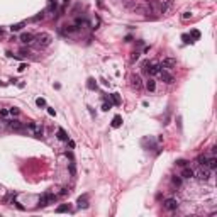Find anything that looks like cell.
<instances>
[{
	"label": "cell",
	"mask_w": 217,
	"mask_h": 217,
	"mask_svg": "<svg viewBox=\"0 0 217 217\" xmlns=\"http://www.w3.org/2000/svg\"><path fill=\"white\" fill-rule=\"evenodd\" d=\"M58 138L61 139V141H68V134L65 132V129H61V127L58 129Z\"/></svg>",
	"instance_id": "cell-20"
},
{
	"label": "cell",
	"mask_w": 217,
	"mask_h": 217,
	"mask_svg": "<svg viewBox=\"0 0 217 217\" xmlns=\"http://www.w3.org/2000/svg\"><path fill=\"white\" fill-rule=\"evenodd\" d=\"M51 36L48 34V32H41V34H38V36H34V41H32V44L36 46V48H39V49H42V48H48L51 44Z\"/></svg>",
	"instance_id": "cell-1"
},
{
	"label": "cell",
	"mask_w": 217,
	"mask_h": 217,
	"mask_svg": "<svg viewBox=\"0 0 217 217\" xmlns=\"http://www.w3.org/2000/svg\"><path fill=\"white\" fill-rule=\"evenodd\" d=\"M182 39H183V42H185V44H193V41H192V38H190L188 34H183V36H182Z\"/></svg>",
	"instance_id": "cell-24"
},
{
	"label": "cell",
	"mask_w": 217,
	"mask_h": 217,
	"mask_svg": "<svg viewBox=\"0 0 217 217\" xmlns=\"http://www.w3.org/2000/svg\"><path fill=\"white\" fill-rule=\"evenodd\" d=\"M24 26H26V22H17V24H14V26L10 27V31H12V32H17V31H20Z\"/></svg>",
	"instance_id": "cell-19"
},
{
	"label": "cell",
	"mask_w": 217,
	"mask_h": 217,
	"mask_svg": "<svg viewBox=\"0 0 217 217\" xmlns=\"http://www.w3.org/2000/svg\"><path fill=\"white\" fill-rule=\"evenodd\" d=\"M173 183H175L177 187H180V185H182V177H173Z\"/></svg>",
	"instance_id": "cell-29"
},
{
	"label": "cell",
	"mask_w": 217,
	"mask_h": 217,
	"mask_svg": "<svg viewBox=\"0 0 217 217\" xmlns=\"http://www.w3.org/2000/svg\"><path fill=\"white\" fill-rule=\"evenodd\" d=\"M70 171H71V175H75L77 171H75V165L73 163H70Z\"/></svg>",
	"instance_id": "cell-35"
},
{
	"label": "cell",
	"mask_w": 217,
	"mask_h": 217,
	"mask_svg": "<svg viewBox=\"0 0 217 217\" xmlns=\"http://www.w3.org/2000/svg\"><path fill=\"white\" fill-rule=\"evenodd\" d=\"M36 104H38V107H46V100H44V99H38V100H36Z\"/></svg>",
	"instance_id": "cell-28"
},
{
	"label": "cell",
	"mask_w": 217,
	"mask_h": 217,
	"mask_svg": "<svg viewBox=\"0 0 217 217\" xmlns=\"http://www.w3.org/2000/svg\"><path fill=\"white\" fill-rule=\"evenodd\" d=\"M175 66H177V59L175 58H166L159 63V68L161 70H173Z\"/></svg>",
	"instance_id": "cell-4"
},
{
	"label": "cell",
	"mask_w": 217,
	"mask_h": 217,
	"mask_svg": "<svg viewBox=\"0 0 217 217\" xmlns=\"http://www.w3.org/2000/svg\"><path fill=\"white\" fill-rule=\"evenodd\" d=\"M207 156H198L197 161H198V165H202V166H205V163H207Z\"/></svg>",
	"instance_id": "cell-25"
},
{
	"label": "cell",
	"mask_w": 217,
	"mask_h": 217,
	"mask_svg": "<svg viewBox=\"0 0 217 217\" xmlns=\"http://www.w3.org/2000/svg\"><path fill=\"white\" fill-rule=\"evenodd\" d=\"M77 204H78L80 209H88V195H83V197H80L77 200Z\"/></svg>",
	"instance_id": "cell-13"
},
{
	"label": "cell",
	"mask_w": 217,
	"mask_h": 217,
	"mask_svg": "<svg viewBox=\"0 0 217 217\" xmlns=\"http://www.w3.org/2000/svg\"><path fill=\"white\" fill-rule=\"evenodd\" d=\"M143 70H144L148 75H151V77L159 75V71H161L158 63H149V61H144V63H143Z\"/></svg>",
	"instance_id": "cell-2"
},
{
	"label": "cell",
	"mask_w": 217,
	"mask_h": 217,
	"mask_svg": "<svg viewBox=\"0 0 217 217\" xmlns=\"http://www.w3.org/2000/svg\"><path fill=\"white\" fill-rule=\"evenodd\" d=\"M210 173H212V170H210V168L202 166L197 173H195V177H197L198 180H204V182H205V180H209V178H210Z\"/></svg>",
	"instance_id": "cell-3"
},
{
	"label": "cell",
	"mask_w": 217,
	"mask_h": 217,
	"mask_svg": "<svg viewBox=\"0 0 217 217\" xmlns=\"http://www.w3.org/2000/svg\"><path fill=\"white\" fill-rule=\"evenodd\" d=\"M87 87H88V90H95L97 88V81L93 78H88L87 80Z\"/></svg>",
	"instance_id": "cell-21"
},
{
	"label": "cell",
	"mask_w": 217,
	"mask_h": 217,
	"mask_svg": "<svg viewBox=\"0 0 217 217\" xmlns=\"http://www.w3.org/2000/svg\"><path fill=\"white\" fill-rule=\"evenodd\" d=\"M110 97H112V104H114V105H120V97H119V93H112Z\"/></svg>",
	"instance_id": "cell-22"
},
{
	"label": "cell",
	"mask_w": 217,
	"mask_h": 217,
	"mask_svg": "<svg viewBox=\"0 0 217 217\" xmlns=\"http://www.w3.org/2000/svg\"><path fill=\"white\" fill-rule=\"evenodd\" d=\"M54 195H49V193H46V195H42V197H39V205L41 207H46L48 204H51L53 200H54Z\"/></svg>",
	"instance_id": "cell-8"
},
{
	"label": "cell",
	"mask_w": 217,
	"mask_h": 217,
	"mask_svg": "<svg viewBox=\"0 0 217 217\" xmlns=\"http://www.w3.org/2000/svg\"><path fill=\"white\" fill-rule=\"evenodd\" d=\"M195 177V171L192 170V168L188 166H183V171H182V178H187V180H190V178Z\"/></svg>",
	"instance_id": "cell-11"
},
{
	"label": "cell",
	"mask_w": 217,
	"mask_h": 217,
	"mask_svg": "<svg viewBox=\"0 0 217 217\" xmlns=\"http://www.w3.org/2000/svg\"><path fill=\"white\" fill-rule=\"evenodd\" d=\"M9 127L12 129V131H22V127H24V124L20 122V120H12L9 124Z\"/></svg>",
	"instance_id": "cell-14"
},
{
	"label": "cell",
	"mask_w": 217,
	"mask_h": 217,
	"mask_svg": "<svg viewBox=\"0 0 217 217\" xmlns=\"http://www.w3.org/2000/svg\"><path fill=\"white\" fill-rule=\"evenodd\" d=\"M187 163H188V161H185V159H178V161H177L178 166H187Z\"/></svg>",
	"instance_id": "cell-32"
},
{
	"label": "cell",
	"mask_w": 217,
	"mask_h": 217,
	"mask_svg": "<svg viewBox=\"0 0 217 217\" xmlns=\"http://www.w3.org/2000/svg\"><path fill=\"white\" fill-rule=\"evenodd\" d=\"M9 115V110L7 109H0V117H7Z\"/></svg>",
	"instance_id": "cell-30"
},
{
	"label": "cell",
	"mask_w": 217,
	"mask_h": 217,
	"mask_svg": "<svg viewBox=\"0 0 217 217\" xmlns=\"http://www.w3.org/2000/svg\"><path fill=\"white\" fill-rule=\"evenodd\" d=\"M70 210H71V207H70L68 204H61V205H58V207H56V212H58V214H63V212H70Z\"/></svg>",
	"instance_id": "cell-15"
},
{
	"label": "cell",
	"mask_w": 217,
	"mask_h": 217,
	"mask_svg": "<svg viewBox=\"0 0 217 217\" xmlns=\"http://www.w3.org/2000/svg\"><path fill=\"white\" fill-rule=\"evenodd\" d=\"M205 166L210 168V170H216V168H217V159L216 158H209L207 163H205Z\"/></svg>",
	"instance_id": "cell-18"
},
{
	"label": "cell",
	"mask_w": 217,
	"mask_h": 217,
	"mask_svg": "<svg viewBox=\"0 0 217 217\" xmlns=\"http://www.w3.org/2000/svg\"><path fill=\"white\" fill-rule=\"evenodd\" d=\"M182 17H183L185 20L190 19V17H192V12H183V15H182Z\"/></svg>",
	"instance_id": "cell-33"
},
{
	"label": "cell",
	"mask_w": 217,
	"mask_h": 217,
	"mask_svg": "<svg viewBox=\"0 0 217 217\" xmlns=\"http://www.w3.org/2000/svg\"><path fill=\"white\" fill-rule=\"evenodd\" d=\"M48 114H49V115H56V110L51 109V107H48Z\"/></svg>",
	"instance_id": "cell-34"
},
{
	"label": "cell",
	"mask_w": 217,
	"mask_h": 217,
	"mask_svg": "<svg viewBox=\"0 0 217 217\" xmlns=\"http://www.w3.org/2000/svg\"><path fill=\"white\" fill-rule=\"evenodd\" d=\"M131 85H132V88L141 90V88H143V81H141V77H139V75H131Z\"/></svg>",
	"instance_id": "cell-6"
},
{
	"label": "cell",
	"mask_w": 217,
	"mask_h": 217,
	"mask_svg": "<svg viewBox=\"0 0 217 217\" xmlns=\"http://www.w3.org/2000/svg\"><path fill=\"white\" fill-rule=\"evenodd\" d=\"M159 77H161V80H163L165 83H168V85L175 81L173 75H171V73H168V71H165V70H161V71H159Z\"/></svg>",
	"instance_id": "cell-9"
},
{
	"label": "cell",
	"mask_w": 217,
	"mask_h": 217,
	"mask_svg": "<svg viewBox=\"0 0 217 217\" xmlns=\"http://www.w3.org/2000/svg\"><path fill=\"white\" fill-rule=\"evenodd\" d=\"M138 58H139V53H138V51H134V53H132V61H136Z\"/></svg>",
	"instance_id": "cell-36"
},
{
	"label": "cell",
	"mask_w": 217,
	"mask_h": 217,
	"mask_svg": "<svg viewBox=\"0 0 217 217\" xmlns=\"http://www.w3.org/2000/svg\"><path fill=\"white\" fill-rule=\"evenodd\" d=\"M110 107H112V104H110V102H104V105H102V110H109Z\"/></svg>",
	"instance_id": "cell-31"
},
{
	"label": "cell",
	"mask_w": 217,
	"mask_h": 217,
	"mask_svg": "<svg viewBox=\"0 0 217 217\" xmlns=\"http://www.w3.org/2000/svg\"><path fill=\"white\" fill-rule=\"evenodd\" d=\"M173 2H175V0H166V2H165L161 7H159V14H166L168 10L173 7Z\"/></svg>",
	"instance_id": "cell-12"
},
{
	"label": "cell",
	"mask_w": 217,
	"mask_h": 217,
	"mask_svg": "<svg viewBox=\"0 0 217 217\" xmlns=\"http://www.w3.org/2000/svg\"><path fill=\"white\" fill-rule=\"evenodd\" d=\"M2 34H3V31H2V29H0V36H2Z\"/></svg>",
	"instance_id": "cell-38"
},
{
	"label": "cell",
	"mask_w": 217,
	"mask_h": 217,
	"mask_svg": "<svg viewBox=\"0 0 217 217\" xmlns=\"http://www.w3.org/2000/svg\"><path fill=\"white\" fill-rule=\"evenodd\" d=\"M165 209H166V210H177L178 200L177 198H166V200H165Z\"/></svg>",
	"instance_id": "cell-7"
},
{
	"label": "cell",
	"mask_w": 217,
	"mask_h": 217,
	"mask_svg": "<svg viewBox=\"0 0 217 217\" xmlns=\"http://www.w3.org/2000/svg\"><path fill=\"white\" fill-rule=\"evenodd\" d=\"M77 31H78V27H77V26H66L65 32H77Z\"/></svg>",
	"instance_id": "cell-26"
},
{
	"label": "cell",
	"mask_w": 217,
	"mask_h": 217,
	"mask_svg": "<svg viewBox=\"0 0 217 217\" xmlns=\"http://www.w3.org/2000/svg\"><path fill=\"white\" fill-rule=\"evenodd\" d=\"M70 190L68 188H63V190H61V192H59V195H66V193H68Z\"/></svg>",
	"instance_id": "cell-37"
},
{
	"label": "cell",
	"mask_w": 217,
	"mask_h": 217,
	"mask_svg": "<svg viewBox=\"0 0 217 217\" xmlns=\"http://www.w3.org/2000/svg\"><path fill=\"white\" fill-rule=\"evenodd\" d=\"M146 88H148L149 92H154V90H156V81L153 78H149L148 81H146Z\"/></svg>",
	"instance_id": "cell-17"
},
{
	"label": "cell",
	"mask_w": 217,
	"mask_h": 217,
	"mask_svg": "<svg viewBox=\"0 0 217 217\" xmlns=\"http://www.w3.org/2000/svg\"><path fill=\"white\" fill-rule=\"evenodd\" d=\"M9 114H10V115H19L20 110H19V109H15V107H12V109H9Z\"/></svg>",
	"instance_id": "cell-27"
},
{
	"label": "cell",
	"mask_w": 217,
	"mask_h": 217,
	"mask_svg": "<svg viewBox=\"0 0 217 217\" xmlns=\"http://www.w3.org/2000/svg\"><path fill=\"white\" fill-rule=\"evenodd\" d=\"M20 41H22L24 44H32V41H34V34H31V32H24V34H20Z\"/></svg>",
	"instance_id": "cell-10"
},
{
	"label": "cell",
	"mask_w": 217,
	"mask_h": 217,
	"mask_svg": "<svg viewBox=\"0 0 217 217\" xmlns=\"http://www.w3.org/2000/svg\"><path fill=\"white\" fill-rule=\"evenodd\" d=\"M27 131L29 132H32V136H36V138H41L42 136V126H39V124H27Z\"/></svg>",
	"instance_id": "cell-5"
},
{
	"label": "cell",
	"mask_w": 217,
	"mask_h": 217,
	"mask_svg": "<svg viewBox=\"0 0 217 217\" xmlns=\"http://www.w3.org/2000/svg\"><path fill=\"white\" fill-rule=\"evenodd\" d=\"M120 126H122V117H120V115H115V117L112 119V127L117 129V127H120Z\"/></svg>",
	"instance_id": "cell-16"
},
{
	"label": "cell",
	"mask_w": 217,
	"mask_h": 217,
	"mask_svg": "<svg viewBox=\"0 0 217 217\" xmlns=\"http://www.w3.org/2000/svg\"><path fill=\"white\" fill-rule=\"evenodd\" d=\"M190 38H192V41L195 42V41H198V38H200V32H198V31H192V34H190Z\"/></svg>",
	"instance_id": "cell-23"
}]
</instances>
